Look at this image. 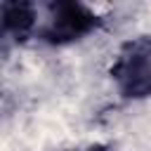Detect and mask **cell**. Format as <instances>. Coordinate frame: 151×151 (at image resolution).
<instances>
[{"label": "cell", "mask_w": 151, "mask_h": 151, "mask_svg": "<svg viewBox=\"0 0 151 151\" xmlns=\"http://www.w3.org/2000/svg\"><path fill=\"white\" fill-rule=\"evenodd\" d=\"M90 151H101V149H90Z\"/></svg>", "instance_id": "cell-4"}, {"label": "cell", "mask_w": 151, "mask_h": 151, "mask_svg": "<svg viewBox=\"0 0 151 151\" xmlns=\"http://www.w3.org/2000/svg\"><path fill=\"white\" fill-rule=\"evenodd\" d=\"M111 78L125 99L151 97V38L127 40L111 66Z\"/></svg>", "instance_id": "cell-1"}, {"label": "cell", "mask_w": 151, "mask_h": 151, "mask_svg": "<svg viewBox=\"0 0 151 151\" xmlns=\"http://www.w3.org/2000/svg\"><path fill=\"white\" fill-rule=\"evenodd\" d=\"M99 24L101 19L80 2H52L40 35L50 45H66L90 35Z\"/></svg>", "instance_id": "cell-2"}, {"label": "cell", "mask_w": 151, "mask_h": 151, "mask_svg": "<svg viewBox=\"0 0 151 151\" xmlns=\"http://www.w3.org/2000/svg\"><path fill=\"white\" fill-rule=\"evenodd\" d=\"M35 26V7L31 2H2V33L17 42L26 40Z\"/></svg>", "instance_id": "cell-3"}]
</instances>
